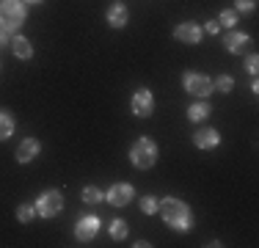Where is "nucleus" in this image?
I'll return each mask as SVG.
<instances>
[{
	"mask_svg": "<svg viewBox=\"0 0 259 248\" xmlns=\"http://www.w3.org/2000/svg\"><path fill=\"white\" fill-rule=\"evenodd\" d=\"M157 215L163 218V223L171 229V232L177 234H185L193 229V210H190L188 201H182V198L177 196H163L157 204Z\"/></svg>",
	"mask_w": 259,
	"mask_h": 248,
	"instance_id": "nucleus-1",
	"label": "nucleus"
},
{
	"mask_svg": "<svg viewBox=\"0 0 259 248\" xmlns=\"http://www.w3.org/2000/svg\"><path fill=\"white\" fill-rule=\"evenodd\" d=\"M105 20H108V25L113 30H121L130 22V9L124 3H110L108 11H105Z\"/></svg>",
	"mask_w": 259,
	"mask_h": 248,
	"instance_id": "nucleus-13",
	"label": "nucleus"
},
{
	"mask_svg": "<svg viewBox=\"0 0 259 248\" xmlns=\"http://www.w3.org/2000/svg\"><path fill=\"white\" fill-rule=\"evenodd\" d=\"M209 113H212V105H209L207 99H193V105L188 108V119L193 121V124L207 121V119H209Z\"/></svg>",
	"mask_w": 259,
	"mask_h": 248,
	"instance_id": "nucleus-15",
	"label": "nucleus"
},
{
	"mask_svg": "<svg viewBox=\"0 0 259 248\" xmlns=\"http://www.w3.org/2000/svg\"><path fill=\"white\" fill-rule=\"evenodd\" d=\"M215 20H218V25H221V28L232 30L234 25L240 22V14H237V11H234V9H224V11H221V14H218V17H215Z\"/></svg>",
	"mask_w": 259,
	"mask_h": 248,
	"instance_id": "nucleus-19",
	"label": "nucleus"
},
{
	"mask_svg": "<svg viewBox=\"0 0 259 248\" xmlns=\"http://www.w3.org/2000/svg\"><path fill=\"white\" fill-rule=\"evenodd\" d=\"M245 69H248L251 77H256V72H259V55H256V53H248V55H245Z\"/></svg>",
	"mask_w": 259,
	"mask_h": 248,
	"instance_id": "nucleus-24",
	"label": "nucleus"
},
{
	"mask_svg": "<svg viewBox=\"0 0 259 248\" xmlns=\"http://www.w3.org/2000/svg\"><path fill=\"white\" fill-rule=\"evenodd\" d=\"M174 39L182 42V45H199V42L204 39V30H201L199 22L185 20V22H180V25L174 28Z\"/></svg>",
	"mask_w": 259,
	"mask_h": 248,
	"instance_id": "nucleus-9",
	"label": "nucleus"
},
{
	"mask_svg": "<svg viewBox=\"0 0 259 248\" xmlns=\"http://www.w3.org/2000/svg\"><path fill=\"white\" fill-rule=\"evenodd\" d=\"M232 89H234V77H232V74H218V77L212 80V91L232 94Z\"/></svg>",
	"mask_w": 259,
	"mask_h": 248,
	"instance_id": "nucleus-20",
	"label": "nucleus"
},
{
	"mask_svg": "<svg viewBox=\"0 0 259 248\" xmlns=\"http://www.w3.org/2000/svg\"><path fill=\"white\" fill-rule=\"evenodd\" d=\"M9 45H11V33L6 28H0V50H6Z\"/></svg>",
	"mask_w": 259,
	"mask_h": 248,
	"instance_id": "nucleus-26",
	"label": "nucleus"
},
{
	"mask_svg": "<svg viewBox=\"0 0 259 248\" xmlns=\"http://www.w3.org/2000/svg\"><path fill=\"white\" fill-rule=\"evenodd\" d=\"M28 20V6L22 0H0V28L9 33H20Z\"/></svg>",
	"mask_w": 259,
	"mask_h": 248,
	"instance_id": "nucleus-3",
	"label": "nucleus"
},
{
	"mask_svg": "<svg viewBox=\"0 0 259 248\" xmlns=\"http://www.w3.org/2000/svg\"><path fill=\"white\" fill-rule=\"evenodd\" d=\"M25 6H39V3H45V0H22Z\"/></svg>",
	"mask_w": 259,
	"mask_h": 248,
	"instance_id": "nucleus-27",
	"label": "nucleus"
},
{
	"mask_svg": "<svg viewBox=\"0 0 259 248\" xmlns=\"http://www.w3.org/2000/svg\"><path fill=\"white\" fill-rule=\"evenodd\" d=\"M157 157H160V149L149 135H141V138L130 146V163L138 171H149L152 166L157 163Z\"/></svg>",
	"mask_w": 259,
	"mask_h": 248,
	"instance_id": "nucleus-2",
	"label": "nucleus"
},
{
	"mask_svg": "<svg viewBox=\"0 0 259 248\" xmlns=\"http://www.w3.org/2000/svg\"><path fill=\"white\" fill-rule=\"evenodd\" d=\"M0 72H3V61H0Z\"/></svg>",
	"mask_w": 259,
	"mask_h": 248,
	"instance_id": "nucleus-28",
	"label": "nucleus"
},
{
	"mask_svg": "<svg viewBox=\"0 0 259 248\" xmlns=\"http://www.w3.org/2000/svg\"><path fill=\"white\" fill-rule=\"evenodd\" d=\"M14 130H17L14 116H11L6 108H0V141H9L11 135H14Z\"/></svg>",
	"mask_w": 259,
	"mask_h": 248,
	"instance_id": "nucleus-17",
	"label": "nucleus"
},
{
	"mask_svg": "<svg viewBox=\"0 0 259 248\" xmlns=\"http://www.w3.org/2000/svg\"><path fill=\"white\" fill-rule=\"evenodd\" d=\"M251 45V36L248 33H243V30H226L224 33V47H226V53L229 55H245V50H248Z\"/></svg>",
	"mask_w": 259,
	"mask_h": 248,
	"instance_id": "nucleus-10",
	"label": "nucleus"
},
{
	"mask_svg": "<svg viewBox=\"0 0 259 248\" xmlns=\"http://www.w3.org/2000/svg\"><path fill=\"white\" fill-rule=\"evenodd\" d=\"M133 198H135V188L130 182H113L110 190L105 193V201H108L110 207H127Z\"/></svg>",
	"mask_w": 259,
	"mask_h": 248,
	"instance_id": "nucleus-8",
	"label": "nucleus"
},
{
	"mask_svg": "<svg viewBox=\"0 0 259 248\" xmlns=\"http://www.w3.org/2000/svg\"><path fill=\"white\" fill-rule=\"evenodd\" d=\"M157 204H160V198H155V196H141V201H138V207H141V213L144 215H155L157 213Z\"/></svg>",
	"mask_w": 259,
	"mask_h": 248,
	"instance_id": "nucleus-21",
	"label": "nucleus"
},
{
	"mask_svg": "<svg viewBox=\"0 0 259 248\" xmlns=\"http://www.w3.org/2000/svg\"><path fill=\"white\" fill-rule=\"evenodd\" d=\"M201 30L209 33V36H218L221 33V25H218V20H207L204 25H201Z\"/></svg>",
	"mask_w": 259,
	"mask_h": 248,
	"instance_id": "nucleus-25",
	"label": "nucleus"
},
{
	"mask_svg": "<svg viewBox=\"0 0 259 248\" xmlns=\"http://www.w3.org/2000/svg\"><path fill=\"white\" fill-rule=\"evenodd\" d=\"M39 154H41V141L39 138H22L20 146H17V152H14V160L20 166H28V163H33Z\"/></svg>",
	"mask_w": 259,
	"mask_h": 248,
	"instance_id": "nucleus-11",
	"label": "nucleus"
},
{
	"mask_svg": "<svg viewBox=\"0 0 259 248\" xmlns=\"http://www.w3.org/2000/svg\"><path fill=\"white\" fill-rule=\"evenodd\" d=\"M256 9V0H234V11L237 14H251Z\"/></svg>",
	"mask_w": 259,
	"mask_h": 248,
	"instance_id": "nucleus-23",
	"label": "nucleus"
},
{
	"mask_svg": "<svg viewBox=\"0 0 259 248\" xmlns=\"http://www.w3.org/2000/svg\"><path fill=\"white\" fill-rule=\"evenodd\" d=\"M182 89L193 99H207L212 94V77L204 72H185L182 74Z\"/></svg>",
	"mask_w": 259,
	"mask_h": 248,
	"instance_id": "nucleus-5",
	"label": "nucleus"
},
{
	"mask_svg": "<svg viewBox=\"0 0 259 248\" xmlns=\"http://www.w3.org/2000/svg\"><path fill=\"white\" fill-rule=\"evenodd\" d=\"M100 215H80L77 223H75V237L80 240V243H91V240L100 234Z\"/></svg>",
	"mask_w": 259,
	"mask_h": 248,
	"instance_id": "nucleus-7",
	"label": "nucleus"
},
{
	"mask_svg": "<svg viewBox=\"0 0 259 248\" xmlns=\"http://www.w3.org/2000/svg\"><path fill=\"white\" fill-rule=\"evenodd\" d=\"M190 141H193L196 149H204V152H209V149H218L221 146V133L215 127H199Z\"/></svg>",
	"mask_w": 259,
	"mask_h": 248,
	"instance_id": "nucleus-12",
	"label": "nucleus"
},
{
	"mask_svg": "<svg viewBox=\"0 0 259 248\" xmlns=\"http://www.w3.org/2000/svg\"><path fill=\"white\" fill-rule=\"evenodd\" d=\"M108 237L110 240H127L130 237V226H127V221L124 218H110V226H108Z\"/></svg>",
	"mask_w": 259,
	"mask_h": 248,
	"instance_id": "nucleus-16",
	"label": "nucleus"
},
{
	"mask_svg": "<svg viewBox=\"0 0 259 248\" xmlns=\"http://www.w3.org/2000/svg\"><path fill=\"white\" fill-rule=\"evenodd\" d=\"M9 50L14 53L17 61H30V58H33V45H30V39H28V36H22V33H14V36H11Z\"/></svg>",
	"mask_w": 259,
	"mask_h": 248,
	"instance_id": "nucleus-14",
	"label": "nucleus"
},
{
	"mask_svg": "<svg viewBox=\"0 0 259 248\" xmlns=\"http://www.w3.org/2000/svg\"><path fill=\"white\" fill-rule=\"evenodd\" d=\"M33 218H39L33 204H20V207H17V221H20V223H30Z\"/></svg>",
	"mask_w": 259,
	"mask_h": 248,
	"instance_id": "nucleus-22",
	"label": "nucleus"
},
{
	"mask_svg": "<svg viewBox=\"0 0 259 248\" xmlns=\"http://www.w3.org/2000/svg\"><path fill=\"white\" fill-rule=\"evenodd\" d=\"M130 110H133L135 119H149V116L155 113V94H152L149 89L133 91V97H130Z\"/></svg>",
	"mask_w": 259,
	"mask_h": 248,
	"instance_id": "nucleus-6",
	"label": "nucleus"
},
{
	"mask_svg": "<svg viewBox=\"0 0 259 248\" xmlns=\"http://www.w3.org/2000/svg\"><path fill=\"white\" fill-rule=\"evenodd\" d=\"M80 198H83V204H100V201H105V190H100L97 185H85L83 190H80Z\"/></svg>",
	"mask_w": 259,
	"mask_h": 248,
	"instance_id": "nucleus-18",
	"label": "nucleus"
},
{
	"mask_svg": "<svg viewBox=\"0 0 259 248\" xmlns=\"http://www.w3.org/2000/svg\"><path fill=\"white\" fill-rule=\"evenodd\" d=\"M33 207H36V215H39V218H55V215L64 210V193H61L58 188H47L36 196Z\"/></svg>",
	"mask_w": 259,
	"mask_h": 248,
	"instance_id": "nucleus-4",
	"label": "nucleus"
}]
</instances>
